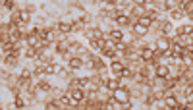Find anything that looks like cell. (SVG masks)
Segmentation results:
<instances>
[{
    "instance_id": "obj_10",
    "label": "cell",
    "mask_w": 193,
    "mask_h": 110,
    "mask_svg": "<svg viewBox=\"0 0 193 110\" xmlns=\"http://www.w3.org/2000/svg\"><path fill=\"white\" fill-rule=\"evenodd\" d=\"M141 58H143V60H153V58H155V50H153V47L143 48V50H141Z\"/></svg>"
},
{
    "instance_id": "obj_4",
    "label": "cell",
    "mask_w": 193,
    "mask_h": 110,
    "mask_svg": "<svg viewBox=\"0 0 193 110\" xmlns=\"http://www.w3.org/2000/svg\"><path fill=\"white\" fill-rule=\"evenodd\" d=\"M70 95H72V98H74L75 102H81V101H85V91H83V89H74Z\"/></svg>"
},
{
    "instance_id": "obj_5",
    "label": "cell",
    "mask_w": 193,
    "mask_h": 110,
    "mask_svg": "<svg viewBox=\"0 0 193 110\" xmlns=\"http://www.w3.org/2000/svg\"><path fill=\"white\" fill-rule=\"evenodd\" d=\"M81 66H83L81 58H70V62H68V70H79Z\"/></svg>"
},
{
    "instance_id": "obj_34",
    "label": "cell",
    "mask_w": 193,
    "mask_h": 110,
    "mask_svg": "<svg viewBox=\"0 0 193 110\" xmlns=\"http://www.w3.org/2000/svg\"><path fill=\"white\" fill-rule=\"evenodd\" d=\"M135 4H145V0H133Z\"/></svg>"
},
{
    "instance_id": "obj_17",
    "label": "cell",
    "mask_w": 193,
    "mask_h": 110,
    "mask_svg": "<svg viewBox=\"0 0 193 110\" xmlns=\"http://www.w3.org/2000/svg\"><path fill=\"white\" fill-rule=\"evenodd\" d=\"M178 35H193V25H184L181 29H178Z\"/></svg>"
},
{
    "instance_id": "obj_14",
    "label": "cell",
    "mask_w": 193,
    "mask_h": 110,
    "mask_svg": "<svg viewBox=\"0 0 193 110\" xmlns=\"http://www.w3.org/2000/svg\"><path fill=\"white\" fill-rule=\"evenodd\" d=\"M87 35H89V39H103V31L100 29H89Z\"/></svg>"
},
{
    "instance_id": "obj_20",
    "label": "cell",
    "mask_w": 193,
    "mask_h": 110,
    "mask_svg": "<svg viewBox=\"0 0 193 110\" xmlns=\"http://www.w3.org/2000/svg\"><path fill=\"white\" fill-rule=\"evenodd\" d=\"M110 37H112V41H122V31H118V29H114V31H112L110 33Z\"/></svg>"
},
{
    "instance_id": "obj_6",
    "label": "cell",
    "mask_w": 193,
    "mask_h": 110,
    "mask_svg": "<svg viewBox=\"0 0 193 110\" xmlns=\"http://www.w3.org/2000/svg\"><path fill=\"white\" fill-rule=\"evenodd\" d=\"M164 104H166L168 108H176V104H178V98H176L172 93H168V95L164 97Z\"/></svg>"
},
{
    "instance_id": "obj_24",
    "label": "cell",
    "mask_w": 193,
    "mask_h": 110,
    "mask_svg": "<svg viewBox=\"0 0 193 110\" xmlns=\"http://www.w3.org/2000/svg\"><path fill=\"white\" fill-rule=\"evenodd\" d=\"M8 66H14L16 64V54H6V60H4Z\"/></svg>"
},
{
    "instance_id": "obj_28",
    "label": "cell",
    "mask_w": 193,
    "mask_h": 110,
    "mask_svg": "<svg viewBox=\"0 0 193 110\" xmlns=\"http://www.w3.org/2000/svg\"><path fill=\"white\" fill-rule=\"evenodd\" d=\"M14 106H16V108H21V106H23V98H21L19 95L16 97V102H14Z\"/></svg>"
},
{
    "instance_id": "obj_16",
    "label": "cell",
    "mask_w": 193,
    "mask_h": 110,
    "mask_svg": "<svg viewBox=\"0 0 193 110\" xmlns=\"http://www.w3.org/2000/svg\"><path fill=\"white\" fill-rule=\"evenodd\" d=\"M184 12L193 16V0H184Z\"/></svg>"
},
{
    "instance_id": "obj_30",
    "label": "cell",
    "mask_w": 193,
    "mask_h": 110,
    "mask_svg": "<svg viewBox=\"0 0 193 110\" xmlns=\"http://www.w3.org/2000/svg\"><path fill=\"white\" fill-rule=\"evenodd\" d=\"M89 21H91V16H89V14H83V16H81V23H89Z\"/></svg>"
},
{
    "instance_id": "obj_15",
    "label": "cell",
    "mask_w": 193,
    "mask_h": 110,
    "mask_svg": "<svg viewBox=\"0 0 193 110\" xmlns=\"http://www.w3.org/2000/svg\"><path fill=\"white\" fill-rule=\"evenodd\" d=\"M147 29H149V27H145V25H141V23H135L133 25V31H135V35H145V33H147Z\"/></svg>"
},
{
    "instance_id": "obj_7",
    "label": "cell",
    "mask_w": 193,
    "mask_h": 110,
    "mask_svg": "<svg viewBox=\"0 0 193 110\" xmlns=\"http://www.w3.org/2000/svg\"><path fill=\"white\" fill-rule=\"evenodd\" d=\"M110 70H112V72H114L116 75H122V73H124V70H126V68H124V66H122V62H118V60H114V62H112V64H110Z\"/></svg>"
},
{
    "instance_id": "obj_12",
    "label": "cell",
    "mask_w": 193,
    "mask_h": 110,
    "mask_svg": "<svg viewBox=\"0 0 193 110\" xmlns=\"http://www.w3.org/2000/svg\"><path fill=\"white\" fill-rule=\"evenodd\" d=\"M104 45H106V41H104V39H91V47L97 48V50L104 48Z\"/></svg>"
},
{
    "instance_id": "obj_27",
    "label": "cell",
    "mask_w": 193,
    "mask_h": 110,
    "mask_svg": "<svg viewBox=\"0 0 193 110\" xmlns=\"http://www.w3.org/2000/svg\"><path fill=\"white\" fill-rule=\"evenodd\" d=\"M133 14H137V16H145V12H143V8H141V4H137L133 8Z\"/></svg>"
},
{
    "instance_id": "obj_8",
    "label": "cell",
    "mask_w": 193,
    "mask_h": 110,
    "mask_svg": "<svg viewBox=\"0 0 193 110\" xmlns=\"http://www.w3.org/2000/svg\"><path fill=\"white\" fill-rule=\"evenodd\" d=\"M106 87L110 91H116L118 87H120V78H110V79H106Z\"/></svg>"
},
{
    "instance_id": "obj_19",
    "label": "cell",
    "mask_w": 193,
    "mask_h": 110,
    "mask_svg": "<svg viewBox=\"0 0 193 110\" xmlns=\"http://www.w3.org/2000/svg\"><path fill=\"white\" fill-rule=\"evenodd\" d=\"M116 21H118V25H128V23H130V18H128V16H122V14H120V16L116 18Z\"/></svg>"
},
{
    "instance_id": "obj_25",
    "label": "cell",
    "mask_w": 193,
    "mask_h": 110,
    "mask_svg": "<svg viewBox=\"0 0 193 110\" xmlns=\"http://www.w3.org/2000/svg\"><path fill=\"white\" fill-rule=\"evenodd\" d=\"M91 62H93V68H95V70H103V66H104V64L100 62L99 58H93V60H91Z\"/></svg>"
},
{
    "instance_id": "obj_21",
    "label": "cell",
    "mask_w": 193,
    "mask_h": 110,
    "mask_svg": "<svg viewBox=\"0 0 193 110\" xmlns=\"http://www.w3.org/2000/svg\"><path fill=\"white\" fill-rule=\"evenodd\" d=\"M145 16H147V18H149L151 21H155V19H158V12H156V10H149V12H147Z\"/></svg>"
},
{
    "instance_id": "obj_32",
    "label": "cell",
    "mask_w": 193,
    "mask_h": 110,
    "mask_svg": "<svg viewBox=\"0 0 193 110\" xmlns=\"http://www.w3.org/2000/svg\"><path fill=\"white\" fill-rule=\"evenodd\" d=\"M2 4H4V8H14L12 0H2Z\"/></svg>"
},
{
    "instance_id": "obj_22",
    "label": "cell",
    "mask_w": 193,
    "mask_h": 110,
    "mask_svg": "<svg viewBox=\"0 0 193 110\" xmlns=\"http://www.w3.org/2000/svg\"><path fill=\"white\" fill-rule=\"evenodd\" d=\"M137 23H141V25H145V27H149L151 25V19L147 18V16H139V21Z\"/></svg>"
},
{
    "instance_id": "obj_9",
    "label": "cell",
    "mask_w": 193,
    "mask_h": 110,
    "mask_svg": "<svg viewBox=\"0 0 193 110\" xmlns=\"http://www.w3.org/2000/svg\"><path fill=\"white\" fill-rule=\"evenodd\" d=\"M43 66H44V72H47V73H58L60 72V68L56 64H52V62H44Z\"/></svg>"
},
{
    "instance_id": "obj_35",
    "label": "cell",
    "mask_w": 193,
    "mask_h": 110,
    "mask_svg": "<svg viewBox=\"0 0 193 110\" xmlns=\"http://www.w3.org/2000/svg\"><path fill=\"white\" fill-rule=\"evenodd\" d=\"M153 2V0H145V4H151Z\"/></svg>"
},
{
    "instance_id": "obj_13",
    "label": "cell",
    "mask_w": 193,
    "mask_h": 110,
    "mask_svg": "<svg viewBox=\"0 0 193 110\" xmlns=\"http://www.w3.org/2000/svg\"><path fill=\"white\" fill-rule=\"evenodd\" d=\"M72 25H74V23H68V21H60V23L56 25V29L62 31V33H70V31H72Z\"/></svg>"
},
{
    "instance_id": "obj_3",
    "label": "cell",
    "mask_w": 193,
    "mask_h": 110,
    "mask_svg": "<svg viewBox=\"0 0 193 110\" xmlns=\"http://www.w3.org/2000/svg\"><path fill=\"white\" fill-rule=\"evenodd\" d=\"M156 47H158V50H160V52H164V50H168L172 45H170V41H168L166 37H160V39L156 41Z\"/></svg>"
},
{
    "instance_id": "obj_31",
    "label": "cell",
    "mask_w": 193,
    "mask_h": 110,
    "mask_svg": "<svg viewBox=\"0 0 193 110\" xmlns=\"http://www.w3.org/2000/svg\"><path fill=\"white\" fill-rule=\"evenodd\" d=\"M191 93H193V85H187L185 89H184V95H187V97H189Z\"/></svg>"
},
{
    "instance_id": "obj_29",
    "label": "cell",
    "mask_w": 193,
    "mask_h": 110,
    "mask_svg": "<svg viewBox=\"0 0 193 110\" xmlns=\"http://www.w3.org/2000/svg\"><path fill=\"white\" fill-rule=\"evenodd\" d=\"M68 48H70V47H68V45H66V42H60V45H58V47H56V50H58V52H66Z\"/></svg>"
},
{
    "instance_id": "obj_18",
    "label": "cell",
    "mask_w": 193,
    "mask_h": 110,
    "mask_svg": "<svg viewBox=\"0 0 193 110\" xmlns=\"http://www.w3.org/2000/svg\"><path fill=\"white\" fill-rule=\"evenodd\" d=\"M172 31H174V29H172V23H170V21H164V23H162V33H164V35H170Z\"/></svg>"
},
{
    "instance_id": "obj_11",
    "label": "cell",
    "mask_w": 193,
    "mask_h": 110,
    "mask_svg": "<svg viewBox=\"0 0 193 110\" xmlns=\"http://www.w3.org/2000/svg\"><path fill=\"white\" fill-rule=\"evenodd\" d=\"M16 19L19 21V23H27L29 21V12H23V10H21V12H16Z\"/></svg>"
},
{
    "instance_id": "obj_36",
    "label": "cell",
    "mask_w": 193,
    "mask_h": 110,
    "mask_svg": "<svg viewBox=\"0 0 193 110\" xmlns=\"http://www.w3.org/2000/svg\"><path fill=\"white\" fill-rule=\"evenodd\" d=\"M106 2H110V0H106Z\"/></svg>"
},
{
    "instance_id": "obj_1",
    "label": "cell",
    "mask_w": 193,
    "mask_h": 110,
    "mask_svg": "<svg viewBox=\"0 0 193 110\" xmlns=\"http://www.w3.org/2000/svg\"><path fill=\"white\" fill-rule=\"evenodd\" d=\"M112 97L116 98L118 104H128L130 102V91L124 89V87H118L116 91H112Z\"/></svg>"
},
{
    "instance_id": "obj_23",
    "label": "cell",
    "mask_w": 193,
    "mask_h": 110,
    "mask_svg": "<svg viewBox=\"0 0 193 110\" xmlns=\"http://www.w3.org/2000/svg\"><path fill=\"white\" fill-rule=\"evenodd\" d=\"M39 52H41L39 48H35V47H31V48H29V50H27L25 54H27V56H29V58H35V56H37V54H39Z\"/></svg>"
},
{
    "instance_id": "obj_33",
    "label": "cell",
    "mask_w": 193,
    "mask_h": 110,
    "mask_svg": "<svg viewBox=\"0 0 193 110\" xmlns=\"http://www.w3.org/2000/svg\"><path fill=\"white\" fill-rule=\"evenodd\" d=\"M184 108H185V110H193V101H187V102L184 104Z\"/></svg>"
},
{
    "instance_id": "obj_26",
    "label": "cell",
    "mask_w": 193,
    "mask_h": 110,
    "mask_svg": "<svg viewBox=\"0 0 193 110\" xmlns=\"http://www.w3.org/2000/svg\"><path fill=\"white\" fill-rule=\"evenodd\" d=\"M184 14H185L184 10H172V18H174V19H180V18L184 16Z\"/></svg>"
},
{
    "instance_id": "obj_2",
    "label": "cell",
    "mask_w": 193,
    "mask_h": 110,
    "mask_svg": "<svg viewBox=\"0 0 193 110\" xmlns=\"http://www.w3.org/2000/svg\"><path fill=\"white\" fill-rule=\"evenodd\" d=\"M168 75H170V70H168V66H156V78L158 79H166L168 78Z\"/></svg>"
}]
</instances>
